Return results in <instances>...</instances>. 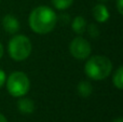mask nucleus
<instances>
[{
    "label": "nucleus",
    "instance_id": "nucleus-1",
    "mask_svg": "<svg viewBox=\"0 0 123 122\" xmlns=\"http://www.w3.org/2000/svg\"><path fill=\"white\" fill-rule=\"evenodd\" d=\"M58 16L55 10L48 6H39L32 9L28 17L30 29L37 35H47L55 28Z\"/></svg>",
    "mask_w": 123,
    "mask_h": 122
},
{
    "label": "nucleus",
    "instance_id": "nucleus-2",
    "mask_svg": "<svg viewBox=\"0 0 123 122\" xmlns=\"http://www.w3.org/2000/svg\"><path fill=\"white\" fill-rule=\"evenodd\" d=\"M85 61L84 73L91 80L103 81L112 71V63L104 55H93Z\"/></svg>",
    "mask_w": 123,
    "mask_h": 122
},
{
    "label": "nucleus",
    "instance_id": "nucleus-3",
    "mask_svg": "<svg viewBox=\"0 0 123 122\" xmlns=\"http://www.w3.org/2000/svg\"><path fill=\"white\" fill-rule=\"evenodd\" d=\"M32 44L30 39L25 35L15 34L8 42L9 56L14 62H24L30 56Z\"/></svg>",
    "mask_w": 123,
    "mask_h": 122
},
{
    "label": "nucleus",
    "instance_id": "nucleus-4",
    "mask_svg": "<svg viewBox=\"0 0 123 122\" xmlns=\"http://www.w3.org/2000/svg\"><path fill=\"white\" fill-rule=\"evenodd\" d=\"M6 88L8 93L15 98L27 95L30 90V80L24 71H13L6 77Z\"/></svg>",
    "mask_w": 123,
    "mask_h": 122
},
{
    "label": "nucleus",
    "instance_id": "nucleus-5",
    "mask_svg": "<svg viewBox=\"0 0 123 122\" xmlns=\"http://www.w3.org/2000/svg\"><path fill=\"white\" fill-rule=\"evenodd\" d=\"M69 53L76 60L85 61L91 56L92 47L89 40L82 36H77L69 43Z\"/></svg>",
    "mask_w": 123,
    "mask_h": 122
},
{
    "label": "nucleus",
    "instance_id": "nucleus-6",
    "mask_svg": "<svg viewBox=\"0 0 123 122\" xmlns=\"http://www.w3.org/2000/svg\"><path fill=\"white\" fill-rule=\"evenodd\" d=\"M1 25H2V28L4 29V31L10 34V35L17 34L19 28H21L18 19H17V17L13 14L4 15L2 21H1Z\"/></svg>",
    "mask_w": 123,
    "mask_h": 122
},
{
    "label": "nucleus",
    "instance_id": "nucleus-7",
    "mask_svg": "<svg viewBox=\"0 0 123 122\" xmlns=\"http://www.w3.org/2000/svg\"><path fill=\"white\" fill-rule=\"evenodd\" d=\"M92 14H93L94 19L100 24L106 23L110 18V12H109L108 8L106 6L105 3H100V2H98L97 4H95L93 6Z\"/></svg>",
    "mask_w": 123,
    "mask_h": 122
},
{
    "label": "nucleus",
    "instance_id": "nucleus-8",
    "mask_svg": "<svg viewBox=\"0 0 123 122\" xmlns=\"http://www.w3.org/2000/svg\"><path fill=\"white\" fill-rule=\"evenodd\" d=\"M17 110L21 112L22 115H31L36 110V104L31 98L25 96H22L18 98L16 103Z\"/></svg>",
    "mask_w": 123,
    "mask_h": 122
},
{
    "label": "nucleus",
    "instance_id": "nucleus-9",
    "mask_svg": "<svg viewBox=\"0 0 123 122\" xmlns=\"http://www.w3.org/2000/svg\"><path fill=\"white\" fill-rule=\"evenodd\" d=\"M86 26H87V22L85 19L84 16L78 15L76 16L71 22V28L74 30V32L78 36H82L85 31H86Z\"/></svg>",
    "mask_w": 123,
    "mask_h": 122
},
{
    "label": "nucleus",
    "instance_id": "nucleus-10",
    "mask_svg": "<svg viewBox=\"0 0 123 122\" xmlns=\"http://www.w3.org/2000/svg\"><path fill=\"white\" fill-rule=\"evenodd\" d=\"M77 92H78L79 96L87 98L93 93V85L89 80H81L77 85Z\"/></svg>",
    "mask_w": 123,
    "mask_h": 122
},
{
    "label": "nucleus",
    "instance_id": "nucleus-11",
    "mask_svg": "<svg viewBox=\"0 0 123 122\" xmlns=\"http://www.w3.org/2000/svg\"><path fill=\"white\" fill-rule=\"evenodd\" d=\"M112 84L118 90L123 89V67L119 66L112 75Z\"/></svg>",
    "mask_w": 123,
    "mask_h": 122
},
{
    "label": "nucleus",
    "instance_id": "nucleus-12",
    "mask_svg": "<svg viewBox=\"0 0 123 122\" xmlns=\"http://www.w3.org/2000/svg\"><path fill=\"white\" fill-rule=\"evenodd\" d=\"M74 0H51L53 9L57 11H65L72 6Z\"/></svg>",
    "mask_w": 123,
    "mask_h": 122
},
{
    "label": "nucleus",
    "instance_id": "nucleus-13",
    "mask_svg": "<svg viewBox=\"0 0 123 122\" xmlns=\"http://www.w3.org/2000/svg\"><path fill=\"white\" fill-rule=\"evenodd\" d=\"M85 32H87L92 38H97L100 34L99 28H98V26L96 24H89L86 26V31Z\"/></svg>",
    "mask_w": 123,
    "mask_h": 122
},
{
    "label": "nucleus",
    "instance_id": "nucleus-14",
    "mask_svg": "<svg viewBox=\"0 0 123 122\" xmlns=\"http://www.w3.org/2000/svg\"><path fill=\"white\" fill-rule=\"evenodd\" d=\"M6 73H4L3 69L0 68V89L6 84Z\"/></svg>",
    "mask_w": 123,
    "mask_h": 122
},
{
    "label": "nucleus",
    "instance_id": "nucleus-15",
    "mask_svg": "<svg viewBox=\"0 0 123 122\" xmlns=\"http://www.w3.org/2000/svg\"><path fill=\"white\" fill-rule=\"evenodd\" d=\"M116 8L119 14H123V0H116Z\"/></svg>",
    "mask_w": 123,
    "mask_h": 122
},
{
    "label": "nucleus",
    "instance_id": "nucleus-16",
    "mask_svg": "<svg viewBox=\"0 0 123 122\" xmlns=\"http://www.w3.org/2000/svg\"><path fill=\"white\" fill-rule=\"evenodd\" d=\"M4 54V50H3V45H2V43L0 42V60L2 58V56H3Z\"/></svg>",
    "mask_w": 123,
    "mask_h": 122
},
{
    "label": "nucleus",
    "instance_id": "nucleus-17",
    "mask_svg": "<svg viewBox=\"0 0 123 122\" xmlns=\"http://www.w3.org/2000/svg\"><path fill=\"white\" fill-rule=\"evenodd\" d=\"M0 122H8V119H6V116H4L3 114H1V112H0Z\"/></svg>",
    "mask_w": 123,
    "mask_h": 122
},
{
    "label": "nucleus",
    "instance_id": "nucleus-18",
    "mask_svg": "<svg viewBox=\"0 0 123 122\" xmlns=\"http://www.w3.org/2000/svg\"><path fill=\"white\" fill-rule=\"evenodd\" d=\"M112 122H123V119L121 118V117H119V118H117V119H115Z\"/></svg>",
    "mask_w": 123,
    "mask_h": 122
},
{
    "label": "nucleus",
    "instance_id": "nucleus-19",
    "mask_svg": "<svg viewBox=\"0 0 123 122\" xmlns=\"http://www.w3.org/2000/svg\"><path fill=\"white\" fill-rule=\"evenodd\" d=\"M97 1H99V2H100V3H106V2L110 1V0H97Z\"/></svg>",
    "mask_w": 123,
    "mask_h": 122
},
{
    "label": "nucleus",
    "instance_id": "nucleus-20",
    "mask_svg": "<svg viewBox=\"0 0 123 122\" xmlns=\"http://www.w3.org/2000/svg\"><path fill=\"white\" fill-rule=\"evenodd\" d=\"M0 1H1V0H0Z\"/></svg>",
    "mask_w": 123,
    "mask_h": 122
}]
</instances>
